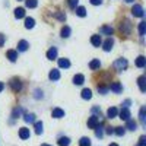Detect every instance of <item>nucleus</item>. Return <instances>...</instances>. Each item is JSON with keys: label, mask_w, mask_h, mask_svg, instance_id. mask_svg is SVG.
<instances>
[{"label": "nucleus", "mask_w": 146, "mask_h": 146, "mask_svg": "<svg viewBox=\"0 0 146 146\" xmlns=\"http://www.w3.org/2000/svg\"><path fill=\"white\" fill-rule=\"evenodd\" d=\"M126 67H127V60H126V58H118V60H115V63H114V69H115V70L121 72V70H124Z\"/></svg>", "instance_id": "f257e3e1"}, {"label": "nucleus", "mask_w": 146, "mask_h": 146, "mask_svg": "<svg viewBox=\"0 0 146 146\" xmlns=\"http://www.w3.org/2000/svg\"><path fill=\"white\" fill-rule=\"evenodd\" d=\"M10 88H12V91L13 92H19L21 89H22V83H21V80L19 79H12L10 80Z\"/></svg>", "instance_id": "f03ea898"}, {"label": "nucleus", "mask_w": 146, "mask_h": 146, "mask_svg": "<svg viewBox=\"0 0 146 146\" xmlns=\"http://www.w3.org/2000/svg\"><path fill=\"white\" fill-rule=\"evenodd\" d=\"M98 124H100V118L98 117H96V115L89 117V120H88V127L89 129H96V127H98Z\"/></svg>", "instance_id": "7ed1b4c3"}, {"label": "nucleus", "mask_w": 146, "mask_h": 146, "mask_svg": "<svg viewBox=\"0 0 146 146\" xmlns=\"http://www.w3.org/2000/svg\"><path fill=\"white\" fill-rule=\"evenodd\" d=\"M131 13L135 15V16H137V18H142V16L145 15V12H143V7H142L140 5H136V6H133Z\"/></svg>", "instance_id": "20e7f679"}, {"label": "nucleus", "mask_w": 146, "mask_h": 146, "mask_svg": "<svg viewBox=\"0 0 146 146\" xmlns=\"http://www.w3.org/2000/svg\"><path fill=\"white\" fill-rule=\"evenodd\" d=\"M29 136H31V133H29V129H27V127H22V129H19V137L21 139H29Z\"/></svg>", "instance_id": "39448f33"}, {"label": "nucleus", "mask_w": 146, "mask_h": 146, "mask_svg": "<svg viewBox=\"0 0 146 146\" xmlns=\"http://www.w3.org/2000/svg\"><path fill=\"white\" fill-rule=\"evenodd\" d=\"M108 89H111V91L115 92V94H120L121 91H123V86H121L118 82H114V83H111V85L108 86Z\"/></svg>", "instance_id": "423d86ee"}, {"label": "nucleus", "mask_w": 146, "mask_h": 146, "mask_svg": "<svg viewBox=\"0 0 146 146\" xmlns=\"http://www.w3.org/2000/svg\"><path fill=\"white\" fill-rule=\"evenodd\" d=\"M47 58H48V60H54V58H57V48H56V47H51L50 50L47 51Z\"/></svg>", "instance_id": "0eeeda50"}, {"label": "nucleus", "mask_w": 146, "mask_h": 146, "mask_svg": "<svg viewBox=\"0 0 146 146\" xmlns=\"http://www.w3.org/2000/svg\"><path fill=\"white\" fill-rule=\"evenodd\" d=\"M91 44L95 45V47H100L102 44V40H101V35H92L91 38Z\"/></svg>", "instance_id": "6e6552de"}, {"label": "nucleus", "mask_w": 146, "mask_h": 146, "mask_svg": "<svg viewBox=\"0 0 146 146\" xmlns=\"http://www.w3.org/2000/svg\"><path fill=\"white\" fill-rule=\"evenodd\" d=\"M6 56H7V58L10 60V62H16L18 60V51L16 50H9L6 53Z\"/></svg>", "instance_id": "1a4fd4ad"}, {"label": "nucleus", "mask_w": 146, "mask_h": 146, "mask_svg": "<svg viewBox=\"0 0 146 146\" xmlns=\"http://www.w3.org/2000/svg\"><path fill=\"white\" fill-rule=\"evenodd\" d=\"M51 115H53L54 118H62V117H64V111H63L62 108H54L53 113H51Z\"/></svg>", "instance_id": "9d476101"}, {"label": "nucleus", "mask_w": 146, "mask_h": 146, "mask_svg": "<svg viewBox=\"0 0 146 146\" xmlns=\"http://www.w3.org/2000/svg\"><path fill=\"white\" fill-rule=\"evenodd\" d=\"M28 47H29V44H28V41H25V40H22V41L18 42V50H19V51H27Z\"/></svg>", "instance_id": "9b49d317"}, {"label": "nucleus", "mask_w": 146, "mask_h": 146, "mask_svg": "<svg viewBox=\"0 0 146 146\" xmlns=\"http://www.w3.org/2000/svg\"><path fill=\"white\" fill-rule=\"evenodd\" d=\"M48 78H50L51 80H58V79H60V72H58L57 69H53V70L50 72V75H48Z\"/></svg>", "instance_id": "f8f14e48"}, {"label": "nucleus", "mask_w": 146, "mask_h": 146, "mask_svg": "<svg viewBox=\"0 0 146 146\" xmlns=\"http://www.w3.org/2000/svg\"><path fill=\"white\" fill-rule=\"evenodd\" d=\"M120 118L121 120H130V113H129V110L127 108H123V110H121V111H120Z\"/></svg>", "instance_id": "ddd939ff"}, {"label": "nucleus", "mask_w": 146, "mask_h": 146, "mask_svg": "<svg viewBox=\"0 0 146 146\" xmlns=\"http://www.w3.org/2000/svg\"><path fill=\"white\" fill-rule=\"evenodd\" d=\"M25 16V9H22V7H16L15 9V18L16 19H21Z\"/></svg>", "instance_id": "4468645a"}, {"label": "nucleus", "mask_w": 146, "mask_h": 146, "mask_svg": "<svg viewBox=\"0 0 146 146\" xmlns=\"http://www.w3.org/2000/svg\"><path fill=\"white\" fill-rule=\"evenodd\" d=\"M117 114H118V110H117L115 107H111V108H110L108 111H107V115H108V118H114Z\"/></svg>", "instance_id": "2eb2a0df"}, {"label": "nucleus", "mask_w": 146, "mask_h": 146, "mask_svg": "<svg viewBox=\"0 0 146 146\" xmlns=\"http://www.w3.org/2000/svg\"><path fill=\"white\" fill-rule=\"evenodd\" d=\"M89 67L92 69V70H96V69H100L101 67V62L98 58H95V60H92V62L89 63Z\"/></svg>", "instance_id": "dca6fc26"}, {"label": "nucleus", "mask_w": 146, "mask_h": 146, "mask_svg": "<svg viewBox=\"0 0 146 146\" xmlns=\"http://www.w3.org/2000/svg\"><path fill=\"white\" fill-rule=\"evenodd\" d=\"M120 29H121V32H123V34H129V29H130V22H129V21H124V25L121 23V25H120Z\"/></svg>", "instance_id": "f3484780"}, {"label": "nucleus", "mask_w": 146, "mask_h": 146, "mask_svg": "<svg viewBox=\"0 0 146 146\" xmlns=\"http://www.w3.org/2000/svg\"><path fill=\"white\" fill-rule=\"evenodd\" d=\"M85 82V76L83 75H76L75 78H73V83L75 85H82Z\"/></svg>", "instance_id": "a211bd4d"}, {"label": "nucleus", "mask_w": 146, "mask_h": 146, "mask_svg": "<svg viewBox=\"0 0 146 146\" xmlns=\"http://www.w3.org/2000/svg\"><path fill=\"white\" fill-rule=\"evenodd\" d=\"M145 80H146V78H145V76H140V78L137 79L139 88H140V91H142V92H145V91H146V86H145Z\"/></svg>", "instance_id": "6ab92c4d"}, {"label": "nucleus", "mask_w": 146, "mask_h": 146, "mask_svg": "<svg viewBox=\"0 0 146 146\" xmlns=\"http://www.w3.org/2000/svg\"><path fill=\"white\" fill-rule=\"evenodd\" d=\"M113 44H114V42H113V40H111V38H108V40L102 44V45H104V50H105V51H110V50L113 48Z\"/></svg>", "instance_id": "aec40b11"}, {"label": "nucleus", "mask_w": 146, "mask_h": 146, "mask_svg": "<svg viewBox=\"0 0 146 146\" xmlns=\"http://www.w3.org/2000/svg\"><path fill=\"white\" fill-rule=\"evenodd\" d=\"M34 25H35V21H34L32 18H27V19H25V28H27V29L34 28Z\"/></svg>", "instance_id": "412c9836"}, {"label": "nucleus", "mask_w": 146, "mask_h": 146, "mask_svg": "<svg viewBox=\"0 0 146 146\" xmlns=\"http://www.w3.org/2000/svg\"><path fill=\"white\" fill-rule=\"evenodd\" d=\"M146 64V58L143 57V56H139L137 58H136V66L137 67H143Z\"/></svg>", "instance_id": "4be33fe9"}, {"label": "nucleus", "mask_w": 146, "mask_h": 146, "mask_svg": "<svg viewBox=\"0 0 146 146\" xmlns=\"http://www.w3.org/2000/svg\"><path fill=\"white\" fill-rule=\"evenodd\" d=\"M82 98H83V100H91V98H92L91 89H83V91H82Z\"/></svg>", "instance_id": "5701e85b"}, {"label": "nucleus", "mask_w": 146, "mask_h": 146, "mask_svg": "<svg viewBox=\"0 0 146 146\" xmlns=\"http://www.w3.org/2000/svg\"><path fill=\"white\" fill-rule=\"evenodd\" d=\"M58 66H60V67L67 69V67L70 66V62H69L67 58H60V60H58Z\"/></svg>", "instance_id": "b1692460"}, {"label": "nucleus", "mask_w": 146, "mask_h": 146, "mask_svg": "<svg viewBox=\"0 0 146 146\" xmlns=\"http://www.w3.org/2000/svg\"><path fill=\"white\" fill-rule=\"evenodd\" d=\"M145 111H146V108L145 107H142L140 108V114H139V118H140V123L145 126L146 124V117H145Z\"/></svg>", "instance_id": "393cba45"}, {"label": "nucleus", "mask_w": 146, "mask_h": 146, "mask_svg": "<svg viewBox=\"0 0 146 146\" xmlns=\"http://www.w3.org/2000/svg\"><path fill=\"white\" fill-rule=\"evenodd\" d=\"M70 28L69 27H63L62 28V36H63V38H69V36H70Z\"/></svg>", "instance_id": "a878e982"}, {"label": "nucleus", "mask_w": 146, "mask_h": 146, "mask_svg": "<svg viewBox=\"0 0 146 146\" xmlns=\"http://www.w3.org/2000/svg\"><path fill=\"white\" fill-rule=\"evenodd\" d=\"M127 129L129 130H136L137 129V123L133 120H127Z\"/></svg>", "instance_id": "bb28decb"}, {"label": "nucleus", "mask_w": 146, "mask_h": 146, "mask_svg": "<svg viewBox=\"0 0 146 146\" xmlns=\"http://www.w3.org/2000/svg\"><path fill=\"white\" fill-rule=\"evenodd\" d=\"M58 145L60 146H69L70 145V139L69 137H60L58 139Z\"/></svg>", "instance_id": "cd10ccee"}, {"label": "nucleus", "mask_w": 146, "mask_h": 146, "mask_svg": "<svg viewBox=\"0 0 146 146\" xmlns=\"http://www.w3.org/2000/svg\"><path fill=\"white\" fill-rule=\"evenodd\" d=\"M79 146H91V139L89 137H82L79 140Z\"/></svg>", "instance_id": "c85d7f7f"}, {"label": "nucleus", "mask_w": 146, "mask_h": 146, "mask_svg": "<svg viewBox=\"0 0 146 146\" xmlns=\"http://www.w3.org/2000/svg\"><path fill=\"white\" fill-rule=\"evenodd\" d=\"M23 120H25L27 123H35V115L34 114H25L23 115Z\"/></svg>", "instance_id": "c756f323"}, {"label": "nucleus", "mask_w": 146, "mask_h": 146, "mask_svg": "<svg viewBox=\"0 0 146 146\" xmlns=\"http://www.w3.org/2000/svg\"><path fill=\"white\" fill-rule=\"evenodd\" d=\"M101 32H102V34H107V35H113L114 29H113L111 27H102V28H101Z\"/></svg>", "instance_id": "7c9ffc66"}, {"label": "nucleus", "mask_w": 146, "mask_h": 146, "mask_svg": "<svg viewBox=\"0 0 146 146\" xmlns=\"http://www.w3.org/2000/svg\"><path fill=\"white\" fill-rule=\"evenodd\" d=\"M35 133H36V135H41V133H42V123H41V121H36V123H35Z\"/></svg>", "instance_id": "2f4dec72"}, {"label": "nucleus", "mask_w": 146, "mask_h": 146, "mask_svg": "<svg viewBox=\"0 0 146 146\" xmlns=\"http://www.w3.org/2000/svg\"><path fill=\"white\" fill-rule=\"evenodd\" d=\"M76 15L78 16H85V15H86V9H85V7H82V6H79L78 9H76Z\"/></svg>", "instance_id": "473e14b6"}, {"label": "nucleus", "mask_w": 146, "mask_h": 146, "mask_svg": "<svg viewBox=\"0 0 146 146\" xmlns=\"http://www.w3.org/2000/svg\"><path fill=\"white\" fill-rule=\"evenodd\" d=\"M36 5H38V2H36V0H27V7H29V9L36 7Z\"/></svg>", "instance_id": "72a5a7b5"}, {"label": "nucleus", "mask_w": 146, "mask_h": 146, "mask_svg": "<svg viewBox=\"0 0 146 146\" xmlns=\"http://www.w3.org/2000/svg\"><path fill=\"white\" fill-rule=\"evenodd\" d=\"M114 133H115L117 136H124V133H126V130H124V127H115Z\"/></svg>", "instance_id": "f704fd0d"}, {"label": "nucleus", "mask_w": 146, "mask_h": 146, "mask_svg": "<svg viewBox=\"0 0 146 146\" xmlns=\"http://www.w3.org/2000/svg\"><path fill=\"white\" fill-rule=\"evenodd\" d=\"M145 28H146V22H140L139 23V34L145 35Z\"/></svg>", "instance_id": "c9c22d12"}, {"label": "nucleus", "mask_w": 146, "mask_h": 146, "mask_svg": "<svg viewBox=\"0 0 146 146\" xmlns=\"http://www.w3.org/2000/svg\"><path fill=\"white\" fill-rule=\"evenodd\" d=\"M107 91H108V86H107V85H98V92L105 94Z\"/></svg>", "instance_id": "e433bc0d"}, {"label": "nucleus", "mask_w": 146, "mask_h": 146, "mask_svg": "<svg viewBox=\"0 0 146 146\" xmlns=\"http://www.w3.org/2000/svg\"><path fill=\"white\" fill-rule=\"evenodd\" d=\"M95 135H96V137H102V136H104L102 127H96V130H95Z\"/></svg>", "instance_id": "4c0bfd02"}, {"label": "nucleus", "mask_w": 146, "mask_h": 146, "mask_svg": "<svg viewBox=\"0 0 146 146\" xmlns=\"http://www.w3.org/2000/svg\"><path fill=\"white\" fill-rule=\"evenodd\" d=\"M78 3H79V0H69V6H70L72 9H76Z\"/></svg>", "instance_id": "58836bf2"}, {"label": "nucleus", "mask_w": 146, "mask_h": 146, "mask_svg": "<svg viewBox=\"0 0 146 146\" xmlns=\"http://www.w3.org/2000/svg\"><path fill=\"white\" fill-rule=\"evenodd\" d=\"M139 146H146V137L145 136H142L139 139Z\"/></svg>", "instance_id": "ea45409f"}, {"label": "nucleus", "mask_w": 146, "mask_h": 146, "mask_svg": "<svg viewBox=\"0 0 146 146\" xmlns=\"http://www.w3.org/2000/svg\"><path fill=\"white\" fill-rule=\"evenodd\" d=\"M89 2H91V5H94V6H98V5L102 3V0H89Z\"/></svg>", "instance_id": "a19ab883"}, {"label": "nucleus", "mask_w": 146, "mask_h": 146, "mask_svg": "<svg viewBox=\"0 0 146 146\" xmlns=\"http://www.w3.org/2000/svg\"><path fill=\"white\" fill-rule=\"evenodd\" d=\"M22 113V108H16L15 111H13V117H16V115H19Z\"/></svg>", "instance_id": "79ce46f5"}, {"label": "nucleus", "mask_w": 146, "mask_h": 146, "mask_svg": "<svg viewBox=\"0 0 146 146\" xmlns=\"http://www.w3.org/2000/svg\"><path fill=\"white\" fill-rule=\"evenodd\" d=\"M3 42H5V35H3V34H0V47L3 45Z\"/></svg>", "instance_id": "37998d69"}, {"label": "nucleus", "mask_w": 146, "mask_h": 146, "mask_svg": "<svg viewBox=\"0 0 146 146\" xmlns=\"http://www.w3.org/2000/svg\"><path fill=\"white\" fill-rule=\"evenodd\" d=\"M130 102H131L130 100H126V101H124V104H123V105H124V108H127V107L130 105Z\"/></svg>", "instance_id": "c03bdc74"}, {"label": "nucleus", "mask_w": 146, "mask_h": 146, "mask_svg": "<svg viewBox=\"0 0 146 146\" xmlns=\"http://www.w3.org/2000/svg\"><path fill=\"white\" fill-rule=\"evenodd\" d=\"M3 89H5V83H3V82H0V92H2Z\"/></svg>", "instance_id": "a18cd8bd"}, {"label": "nucleus", "mask_w": 146, "mask_h": 146, "mask_svg": "<svg viewBox=\"0 0 146 146\" xmlns=\"http://www.w3.org/2000/svg\"><path fill=\"white\" fill-rule=\"evenodd\" d=\"M110 146H118L117 143H111V145H110Z\"/></svg>", "instance_id": "49530a36"}, {"label": "nucleus", "mask_w": 146, "mask_h": 146, "mask_svg": "<svg viewBox=\"0 0 146 146\" xmlns=\"http://www.w3.org/2000/svg\"><path fill=\"white\" fill-rule=\"evenodd\" d=\"M126 2H127V3H131V2H133V0H126Z\"/></svg>", "instance_id": "de8ad7c7"}, {"label": "nucleus", "mask_w": 146, "mask_h": 146, "mask_svg": "<svg viewBox=\"0 0 146 146\" xmlns=\"http://www.w3.org/2000/svg\"><path fill=\"white\" fill-rule=\"evenodd\" d=\"M41 146H51V145H45V143H44V145H41Z\"/></svg>", "instance_id": "09e8293b"}]
</instances>
